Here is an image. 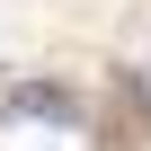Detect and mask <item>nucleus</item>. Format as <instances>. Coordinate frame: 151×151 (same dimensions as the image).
<instances>
[{
	"instance_id": "obj_1",
	"label": "nucleus",
	"mask_w": 151,
	"mask_h": 151,
	"mask_svg": "<svg viewBox=\"0 0 151 151\" xmlns=\"http://www.w3.org/2000/svg\"><path fill=\"white\" fill-rule=\"evenodd\" d=\"M0 116H27V124H80V98H71L62 80H18L9 98H0Z\"/></svg>"
}]
</instances>
